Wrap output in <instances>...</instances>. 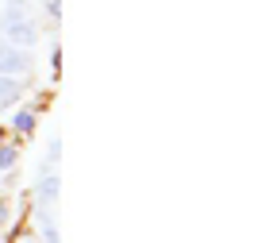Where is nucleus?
I'll return each instance as SVG.
<instances>
[{"label":"nucleus","mask_w":258,"mask_h":243,"mask_svg":"<svg viewBox=\"0 0 258 243\" xmlns=\"http://www.w3.org/2000/svg\"><path fill=\"white\" fill-rule=\"evenodd\" d=\"M0 74H4V77H23V74H31V51L8 46V42L0 39Z\"/></svg>","instance_id":"nucleus-1"},{"label":"nucleus","mask_w":258,"mask_h":243,"mask_svg":"<svg viewBox=\"0 0 258 243\" xmlns=\"http://www.w3.org/2000/svg\"><path fill=\"white\" fill-rule=\"evenodd\" d=\"M0 31H4V42H8V46H20V51H31L35 42H39V27H35V20L4 23Z\"/></svg>","instance_id":"nucleus-2"},{"label":"nucleus","mask_w":258,"mask_h":243,"mask_svg":"<svg viewBox=\"0 0 258 243\" xmlns=\"http://www.w3.org/2000/svg\"><path fill=\"white\" fill-rule=\"evenodd\" d=\"M58 189H62V181H58V174H39V181H35V205L39 209H54L58 205Z\"/></svg>","instance_id":"nucleus-3"},{"label":"nucleus","mask_w":258,"mask_h":243,"mask_svg":"<svg viewBox=\"0 0 258 243\" xmlns=\"http://www.w3.org/2000/svg\"><path fill=\"white\" fill-rule=\"evenodd\" d=\"M35 127H39V112H35V108H20V112L12 116V131L20 139H31Z\"/></svg>","instance_id":"nucleus-4"},{"label":"nucleus","mask_w":258,"mask_h":243,"mask_svg":"<svg viewBox=\"0 0 258 243\" xmlns=\"http://www.w3.org/2000/svg\"><path fill=\"white\" fill-rule=\"evenodd\" d=\"M16 20H31V0H4L0 27H4V23H16Z\"/></svg>","instance_id":"nucleus-5"},{"label":"nucleus","mask_w":258,"mask_h":243,"mask_svg":"<svg viewBox=\"0 0 258 243\" xmlns=\"http://www.w3.org/2000/svg\"><path fill=\"white\" fill-rule=\"evenodd\" d=\"M20 96H23V85H20V77H4V74H0V108L16 105Z\"/></svg>","instance_id":"nucleus-6"},{"label":"nucleus","mask_w":258,"mask_h":243,"mask_svg":"<svg viewBox=\"0 0 258 243\" xmlns=\"http://www.w3.org/2000/svg\"><path fill=\"white\" fill-rule=\"evenodd\" d=\"M16 162H20V143H16V139L0 143V174H8Z\"/></svg>","instance_id":"nucleus-7"},{"label":"nucleus","mask_w":258,"mask_h":243,"mask_svg":"<svg viewBox=\"0 0 258 243\" xmlns=\"http://www.w3.org/2000/svg\"><path fill=\"white\" fill-rule=\"evenodd\" d=\"M8 243H39V235H35L27 224H16V228H12V239H8Z\"/></svg>","instance_id":"nucleus-8"},{"label":"nucleus","mask_w":258,"mask_h":243,"mask_svg":"<svg viewBox=\"0 0 258 243\" xmlns=\"http://www.w3.org/2000/svg\"><path fill=\"white\" fill-rule=\"evenodd\" d=\"M8 224H12V205L0 197V228H8Z\"/></svg>","instance_id":"nucleus-9"},{"label":"nucleus","mask_w":258,"mask_h":243,"mask_svg":"<svg viewBox=\"0 0 258 243\" xmlns=\"http://www.w3.org/2000/svg\"><path fill=\"white\" fill-rule=\"evenodd\" d=\"M46 12H50L54 20H62V0H46Z\"/></svg>","instance_id":"nucleus-10"},{"label":"nucleus","mask_w":258,"mask_h":243,"mask_svg":"<svg viewBox=\"0 0 258 243\" xmlns=\"http://www.w3.org/2000/svg\"><path fill=\"white\" fill-rule=\"evenodd\" d=\"M0 143H8V127L0 124Z\"/></svg>","instance_id":"nucleus-11"},{"label":"nucleus","mask_w":258,"mask_h":243,"mask_svg":"<svg viewBox=\"0 0 258 243\" xmlns=\"http://www.w3.org/2000/svg\"><path fill=\"white\" fill-rule=\"evenodd\" d=\"M0 189H4V181H0Z\"/></svg>","instance_id":"nucleus-12"}]
</instances>
